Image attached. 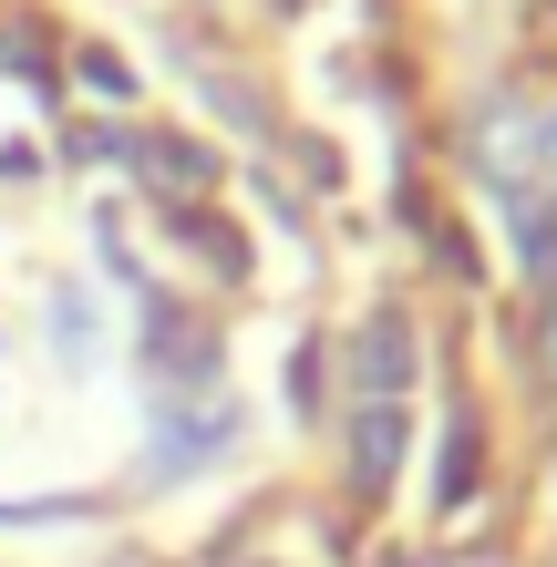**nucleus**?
I'll list each match as a JSON object with an SVG mask.
<instances>
[{
    "label": "nucleus",
    "mask_w": 557,
    "mask_h": 567,
    "mask_svg": "<svg viewBox=\"0 0 557 567\" xmlns=\"http://www.w3.org/2000/svg\"><path fill=\"white\" fill-rule=\"evenodd\" d=\"M227 444H238V403H227V392H166L135 475H145V485H186V475H207Z\"/></svg>",
    "instance_id": "1"
},
{
    "label": "nucleus",
    "mask_w": 557,
    "mask_h": 567,
    "mask_svg": "<svg viewBox=\"0 0 557 567\" xmlns=\"http://www.w3.org/2000/svg\"><path fill=\"white\" fill-rule=\"evenodd\" d=\"M145 361H155L166 392H217V330L196 320V310H176V299L145 310Z\"/></svg>",
    "instance_id": "2"
},
{
    "label": "nucleus",
    "mask_w": 557,
    "mask_h": 567,
    "mask_svg": "<svg viewBox=\"0 0 557 567\" xmlns=\"http://www.w3.org/2000/svg\"><path fill=\"white\" fill-rule=\"evenodd\" d=\"M351 382H362V403H403V382H413V320L403 310H372L351 330Z\"/></svg>",
    "instance_id": "3"
},
{
    "label": "nucleus",
    "mask_w": 557,
    "mask_h": 567,
    "mask_svg": "<svg viewBox=\"0 0 557 567\" xmlns=\"http://www.w3.org/2000/svg\"><path fill=\"white\" fill-rule=\"evenodd\" d=\"M124 165H135L155 196H176V207H196V196L217 186V155L196 135H124Z\"/></svg>",
    "instance_id": "4"
},
{
    "label": "nucleus",
    "mask_w": 557,
    "mask_h": 567,
    "mask_svg": "<svg viewBox=\"0 0 557 567\" xmlns=\"http://www.w3.org/2000/svg\"><path fill=\"white\" fill-rule=\"evenodd\" d=\"M403 444H413L403 403H362L351 413V495H382L392 475H403Z\"/></svg>",
    "instance_id": "5"
},
{
    "label": "nucleus",
    "mask_w": 557,
    "mask_h": 567,
    "mask_svg": "<svg viewBox=\"0 0 557 567\" xmlns=\"http://www.w3.org/2000/svg\"><path fill=\"white\" fill-rule=\"evenodd\" d=\"M496 217H506V238H516V258H527V279H547L557 289V196L527 176V186H496Z\"/></svg>",
    "instance_id": "6"
},
{
    "label": "nucleus",
    "mask_w": 557,
    "mask_h": 567,
    "mask_svg": "<svg viewBox=\"0 0 557 567\" xmlns=\"http://www.w3.org/2000/svg\"><path fill=\"white\" fill-rule=\"evenodd\" d=\"M475 165H485V176H496V186H527L537 176V114L527 104H496V114H475Z\"/></svg>",
    "instance_id": "7"
},
{
    "label": "nucleus",
    "mask_w": 557,
    "mask_h": 567,
    "mask_svg": "<svg viewBox=\"0 0 557 567\" xmlns=\"http://www.w3.org/2000/svg\"><path fill=\"white\" fill-rule=\"evenodd\" d=\"M42 320H52V361H62V372H93V361H104V310H93L73 279L52 289V310H42Z\"/></svg>",
    "instance_id": "8"
},
{
    "label": "nucleus",
    "mask_w": 557,
    "mask_h": 567,
    "mask_svg": "<svg viewBox=\"0 0 557 567\" xmlns=\"http://www.w3.org/2000/svg\"><path fill=\"white\" fill-rule=\"evenodd\" d=\"M475 475H485V433H475V413H454L444 423V464H434V506L465 516L475 506Z\"/></svg>",
    "instance_id": "9"
},
{
    "label": "nucleus",
    "mask_w": 557,
    "mask_h": 567,
    "mask_svg": "<svg viewBox=\"0 0 557 567\" xmlns=\"http://www.w3.org/2000/svg\"><path fill=\"white\" fill-rule=\"evenodd\" d=\"M166 227H176V238H186L196 258H207L217 279H248V238H238L227 217H207V207H166Z\"/></svg>",
    "instance_id": "10"
},
{
    "label": "nucleus",
    "mask_w": 557,
    "mask_h": 567,
    "mask_svg": "<svg viewBox=\"0 0 557 567\" xmlns=\"http://www.w3.org/2000/svg\"><path fill=\"white\" fill-rule=\"evenodd\" d=\"M207 104H217L227 124H248V135H279V114H269V104H258V93H248V83H227V73H207Z\"/></svg>",
    "instance_id": "11"
},
{
    "label": "nucleus",
    "mask_w": 557,
    "mask_h": 567,
    "mask_svg": "<svg viewBox=\"0 0 557 567\" xmlns=\"http://www.w3.org/2000/svg\"><path fill=\"white\" fill-rule=\"evenodd\" d=\"M0 73H21V83H52V52H42V31H31V21H11V31H0Z\"/></svg>",
    "instance_id": "12"
},
{
    "label": "nucleus",
    "mask_w": 557,
    "mask_h": 567,
    "mask_svg": "<svg viewBox=\"0 0 557 567\" xmlns=\"http://www.w3.org/2000/svg\"><path fill=\"white\" fill-rule=\"evenodd\" d=\"M62 516H83V495H11L0 506V526H62Z\"/></svg>",
    "instance_id": "13"
},
{
    "label": "nucleus",
    "mask_w": 557,
    "mask_h": 567,
    "mask_svg": "<svg viewBox=\"0 0 557 567\" xmlns=\"http://www.w3.org/2000/svg\"><path fill=\"white\" fill-rule=\"evenodd\" d=\"M73 73H83V93H104V104H124V93H135V73H124L114 52H73Z\"/></svg>",
    "instance_id": "14"
},
{
    "label": "nucleus",
    "mask_w": 557,
    "mask_h": 567,
    "mask_svg": "<svg viewBox=\"0 0 557 567\" xmlns=\"http://www.w3.org/2000/svg\"><path fill=\"white\" fill-rule=\"evenodd\" d=\"M289 403L320 413V351H310V341H300V361H289Z\"/></svg>",
    "instance_id": "15"
},
{
    "label": "nucleus",
    "mask_w": 557,
    "mask_h": 567,
    "mask_svg": "<svg viewBox=\"0 0 557 567\" xmlns=\"http://www.w3.org/2000/svg\"><path fill=\"white\" fill-rule=\"evenodd\" d=\"M537 176H547V196H557V114L537 124Z\"/></svg>",
    "instance_id": "16"
},
{
    "label": "nucleus",
    "mask_w": 557,
    "mask_h": 567,
    "mask_svg": "<svg viewBox=\"0 0 557 567\" xmlns=\"http://www.w3.org/2000/svg\"><path fill=\"white\" fill-rule=\"evenodd\" d=\"M537 361H547V382H557V289H547V330H537Z\"/></svg>",
    "instance_id": "17"
},
{
    "label": "nucleus",
    "mask_w": 557,
    "mask_h": 567,
    "mask_svg": "<svg viewBox=\"0 0 557 567\" xmlns=\"http://www.w3.org/2000/svg\"><path fill=\"white\" fill-rule=\"evenodd\" d=\"M114 567H155V557H114Z\"/></svg>",
    "instance_id": "18"
},
{
    "label": "nucleus",
    "mask_w": 557,
    "mask_h": 567,
    "mask_svg": "<svg viewBox=\"0 0 557 567\" xmlns=\"http://www.w3.org/2000/svg\"><path fill=\"white\" fill-rule=\"evenodd\" d=\"M279 11H300V0H279Z\"/></svg>",
    "instance_id": "19"
},
{
    "label": "nucleus",
    "mask_w": 557,
    "mask_h": 567,
    "mask_svg": "<svg viewBox=\"0 0 557 567\" xmlns=\"http://www.w3.org/2000/svg\"><path fill=\"white\" fill-rule=\"evenodd\" d=\"M547 11H557V0H547Z\"/></svg>",
    "instance_id": "20"
}]
</instances>
